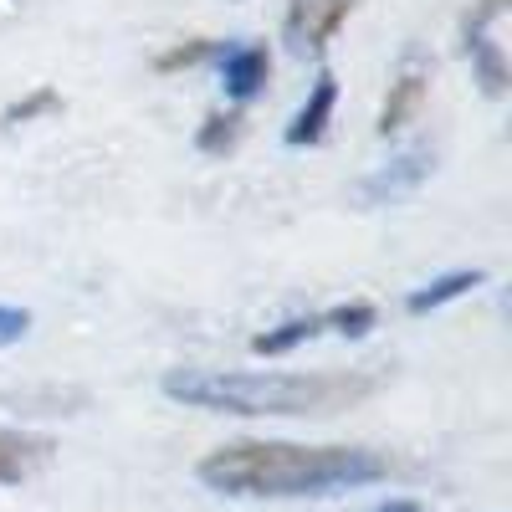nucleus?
<instances>
[{
	"label": "nucleus",
	"instance_id": "1",
	"mask_svg": "<svg viewBox=\"0 0 512 512\" xmlns=\"http://www.w3.org/2000/svg\"><path fill=\"white\" fill-rule=\"evenodd\" d=\"M200 482L221 497H323L390 477V461L364 446H292V441H231L200 466Z\"/></svg>",
	"mask_w": 512,
	"mask_h": 512
},
{
	"label": "nucleus",
	"instance_id": "2",
	"mask_svg": "<svg viewBox=\"0 0 512 512\" xmlns=\"http://www.w3.org/2000/svg\"><path fill=\"white\" fill-rule=\"evenodd\" d=\"M364 374H272V369H169L164 395L216 415H333L364 400Z\"/></svg>",
	"mask_w": 512,
	"mask_h": 512
},
{
	"label": "nucleus",
	"instance_id": "3",
	"mask_svg": "<svg viewBox=\"0 0 512 512\" xmlns=\"http://www.w3.org/2000/svg\"><path fill=\"white\" fill-rule=\"evenodd\" d=\"M425 175H431V149H405L400 159H390L384 169H374V175L359 185V200H364V205H395V200L415 195Z\"/></svg>",
	"mask_w": 512,
	"mask_h": 512
},
{
	"label": "nucleus",
	"instance_id": "4",
	"mask_svg": "<svg viewBox=\"0 0 512 512\" xmlns=\"http://www.w3.org/2000/svg\"><path fill=\"white\" fill-rule=\"evenodd\" d=\"M425 88H431V67L425 62H405L400 67V77L390 82V93H384V103H379V139H390V134H400L405 123H415V113H420V103H425Z\"/></svg>",
	"mask_w": 512,
	"mask_h": 512
},
{
	"label": "nucleus",
	"instance_id": "5",
	"mask_svg": "<svg viewBox=\"0 0 512 512\" xmlns=\"http://www.w3.org/2000/svg\"><path fill=\"white\" fill-rule=\"evenodd\" d=\"M267 77H272V52L262 47V41H246V47L221 52V88H226L231 103H251L267 88Z\"/></svg>",
	"mask_w": 512,
	"mask_h": 512
},
{
	"label": "nucleus",
	"instance_id": "6",
	"mask_svg": "<svg viewBox=\"0 0 512 512\" xmlns=\"http://www.w3.org/2000/svg\"><path fill=\"white\" fill-rule=\"evenodd\" d=\"M52 436H31V431H0V487H16L31 472L52 461Z\"/></svg>",
	"mask_w": 512,
	"mask_h": 512
},
{
	"label": "nucleus",
	"instance_id": "7",
	"mask_svg": "<svg viewBox=\"0 0 512 512\" xmlns=\"http://www.w3.org/2000/svg\"><path fill=\"white\" fill-rule=\"evenodd\" d=\"M333 108H338V82H333V72H318L313 93H308V103L297 108V118L287 123V144H292V149L318 144V139L328 134V118H333Z\"/></svg>",
	"mask_w": 512,
	"mask_h": 512
},
{
	"label": "nucleus",
	"instance_id": "8",
	"mask_svg": "<svg viewBox=\"0 0 512 512\" xmlns=\"http://www.w3.org/2000/svg\"><path fill=\"white\" fill-rule=\"evenodd\" d=\"M487 282V272L482 267H472V272H446V277H436V282H425V287H415L410 297H405V308L420 318V313H436V308H446V303H456V297H466L472 287H482Z\"/></svg>",
	"mask_w": 512,
	"mask_h": 512
},
{
	"label": "nucleus",
	"instance_id": "9",
	"mask_svg": "<svg viewBox=\"0 0 512 512\" xmlns=\"http://www.w3.org/2000/svg\"><path fill=\"white\" fill-rule=\"evenodd\" d=\"M323 333V313H308V318H287L267 333H256L251 338V354H262V359H277V354H292L297 344H308V338Z\"/></svg>",
	"mask_w": 512,
	"mask_h": 512
},
{
	"label": "nucleus",
	"instance_id": "10",
	"mask_svg": "<svg viewBox=\"0 0 512 512\" xmlns=\"http://www.w3.org/2000/svg\"><path fill=\"white\" fill-rule=\"evenodd\" d=\"M466 57H472V67H477L482 93L487 98H502L507 93V57H502V47L492 41V31H472V36H466Z\"/></svg>",
	"mask_w": 512,
	"mask_h": 512
},
{
	"label": "nucleus",
	"instance_id": "11",
	"mask_svg": "<svg viewBox=\"0 0 512 512\" xmlns=\"http://www.w3.org/2000/svg\"><path fill=\"white\" fill-rule=\"evenodd\" d=\"M354 0H313L308 6V26H303V52H323L328 41L338 36V26L349 21Z\"/></svg>",
	"mask_w": 512,
	"mask_h": 512
},
{
	"label": "nucleus",
	"instance_id": "12",
	"mask_svg": "<svg viewBox=\"0 0 512 512\" xmlns=\"http://www.w3.org/2000/svg\"><path fill=\"white\" fill-rule=\"evenodd\" d=\"M241 128H246V118L231 108V113H210L205 123H200V134H195V144H200V154H231L236 144H241Z\"/></svg>",
	"mask_w": 512,
	"mask_h": 512
},
{
	"label": "nucleus",
	"instance_id": "13",
	"mask_svg": "<svg viewBox=\"0 0 512 512\" xmlns=\"http://www.w3.org/2000/svg\"><path fill=\"white\" fill-rule=\"evenodd\" d=\"M216 52H221V41L195 36V41H180V47L159 52V57H154V67H159V72H185V67H200V62H210Z\"/></svg>",
	"mask_w": 512,
	"mask_h": 512
},
{
	"label": "nucleus",
	"instance_id": "14",
	"mask_svg": "<svg viewBox=\"0 0 512 512\" xmlns=\"http://www.w3.org/2000/svg\"><path fill=\"white\" fill-rule=\"evenodd\" d=\"M323 328L344 333V338H364L374 328V308L369 303H344V308H328L323 313Z\"/></svg>",
	"mask_w": 512,
	"mask_h": 512
},
{
	"label": "nucleus",
	"instance_id": "15",
	"mask_svg": "<svg viewBox=\"0 0 512 512\" xmlns=\"http://www.w3.org/2000/svg\"><path fill=\"white\" fill-rule=\"evenodd\" d=\"M52 108H62V98H57L52 88H36L31 98H21V103L6 108V123H31L36 113H52Z\"/></svg>",
	"mask_w": 512,
	"mask_h": 512
},
{
	"label": "nucleus",
	"instance_id": "16",
	"mask_svg": "<svg viewBox=\"0 0 512 512\" xmlns=\"http://www.w3.org/2000/svg\"><path fill=\"white\" fill-rule=\"evenodd\" d=\"M26 333H31V313H26V308H11V303H0V349L21 344Z\"/></svg>",
	"mask_w": 512,
	"mask_h": 512
},
{
	"label": "nucleus",
	"instance_id": "17",
	"mask_svg": "<svg viewBox=\"0 0 512 512\" xmlns=\"http://www.w3.org/2000/svg\"><path fill=\"white\" fill-rule=\"evenodd\" d=\"M308 6L313 0H287V41L303 52V26H308Z\"/></svg>",
	"mask_w": 512,
	"mask_h": 512
},
{
	"label": "nucleus",
	"instance_id": "18",
	"mask_svg": "<svg viewBox=\"0 0 512 512\" xmlns=\"http://www.w3.org/2000/svg\"><path fill=\"white\" fill-rule=\"evenodd\" d=\"M374 512H425V507H420V502H405V497H400V502H379Z\"/></svg>",
	"mask_w": 512,
	"mask_h": 512
}]
</instances>
